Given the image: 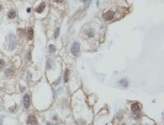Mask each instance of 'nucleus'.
<instances>
[{
	"label": "nucleus",
	"instance_id": "f257e3e1",
	"mask_svg": "<svg viewBox=\"0 0 164 125\" xmlns=\"http://www.w3.org/2000/svg\"><path fill=\"white\" fill-rule=\"evenodd\" d=\"M6 42H8V48L9 51H15L17 45H19V40H17V36L15 34H9L8 37H6Z\"/></svg>",
	"mask_w": 164,
	"mask_h": 125
},
{
	"label": "nucleus",
	"instance_id": "f03ea898",
	"mask_svg": "<svg viewBox=\"0 0 164 125\" xmlns=\"http://www.w3.org/2000/svg\"><path fill=\"white\" fill-rule=\"evenodd\" d=\"M142 112V104L139 102H132L131 103V113H132V116L137 115V114H141Z\"/></svg>",
	"mask_w": 164,
	"mask_h": 125
},
{
	"label": "nucleus",
	"instance_id": "7ed1b4c3",
	"mask_svg": "<svg viewBox=\"0 0 164 125\" xmlns=\"http://www.w3.org/2000/svg\"><path fill=\"white\" fill-rule=\"evenodd\" d=\"M70 53H72L73 57H78L80 55V43L79 42L74 41L72 43V46H70Z\"/></svg>",
	"mask_w": 164,
	"mask_h": 125
},
{
	"label": "nucleus",
	"instance_id": "20e7f679",
	"mask_svg": "<svg viewBox=\"0 0 164 125\" xmlns=\"http://www.w3.org/2000/svg\"><path fill=\"white\" fill-rule=\"evenodd\" d=\"M115 10H112V9H110V10H107V11H105L104 14H102V19L105 20L106 22H109V21H112V20L115 19Z\"/></svg>",
	"mask_w": 164,
	"mask_h": 125
},
{
	"label": "nucleus",
	"instance_id": "39448f33",
	"mask_svg": "<svg viewBox=\"0 0 164 125\" xmlns=\"http://www.w3.org/2000/svg\"><path fill=\"white\" fill-rule=\"evenodd\" d=\"M31 103H32V100H31V94L30 93H25L24 97H22V105L25 109H29L30 106H31Z\"/></svg>",
	"mask_w": 164,
	"mask_h": 125
},
{
	"label": "nucleus",
	"instance_id": "423d86ee",
	"mask_svg": "<svg viewBox=\"0 0 164 125\" xmlns=\"http://www.w3.org/2000/svg\"><path fill=\"white\" fill-rule=\"evenodd\" d=\"M26 124L27 125H39L38 119H37L36 114H30V115L27 116V119H26Z\"/></svg>",
	"mask_w": 164,
	"mask_h": 125
},
{
	"label": "nucleus",
	"instance_id": "0eeeda50",
	"mask_svg": "<svg viewBox=\"0 0 164 125\" xmlns=\"http://www.w3.org/2000/svg\"><path fill=\"white\" fill-rule=\"evenodd\" d=\"M95 35H96V32L93 27H87L84 30V37H87V39H93V37H95Z\"/></svg>",
	"mask_w": 164,
	"mask_h": 125
},
{
	"label": "nucleus",
	"instance_id": "6e6552de",
	"mask_svg": "<svg viewBox=\"0 0 164 125\" xmlns=\"http://www.w3.org/2000/svg\"><path fill=\"white\" fill-rule=\"evenodd\" d=\"M15 72H16V69L14 66H11V67H8L5 71H4V76L6 78H11L15 76Z\"/></svg>",
	"mask_w": 164,
	"mask_h": 125
},
{
	"label": "nucleus",
	"instance_id": "1a4fd4ad",
	"mask_svg": "<svg viewBox=\"0 0 164 125\" xmlns=\"http://www.w3.org/2000/svg\"><path fill=\"white\" fill-rule=\"evenodd\" d=\"M117 86L120 87V88H128V86H130V81H128L127 78H121V79L118 81Z\"/></svg>",
	"mask_w": 164,
	"mask_h": 125
},
{
	"label": "nucleus",
	"instance_id": "9d476101",
	"mask_svg": "<svg viewBox=\"0 0 164 125\" xmlns=\"http://www.w3.org/2000/svg\"><path fill=\"white\" fill-rule=\"evenodd\" d=\"M16 16H17V10H16V9L9 10V12H8V15H6V18H8L9 20L16 19Z\"/></svg>",
	"mask_w": 164,
	"mask_h": 125
},
{
	"label": "nucleus",
	"instance_id": "9b49d317",
	"mask_svg": "<svg viewBox=\"0 0 164 125\" xmlns=\"http://www.w3.org/2000/svg\"><path fill=\"white\" fill-rule=\"evenodd\" d=\"M35 37V35H33V29L32 27H29L27 31H26V39L29 40V41H32Z\"/></svg>",
	"mask_w": 164,
	"mask_h": 125
},
{
	"label": "nucleus",
	"instance_id": "f8f14e48",
	"mask_svg": "<svg viewBox=\"0 0 164 125\" xmlns=\"http://www.w3.org/2000/svg\"><path fill=\"white\" fill-rule=\"evenodd\" d=\"M45 9H46V3L42 1V3H39V5L36 8V12H37V14H42V12L45 11Z\"/></svg>",
	"mask_w": 164,
	"mask_h": 125
},
{
	"label": "nucleus",
	"instance_id": "ddd939ff",
	"mask_svg": "<svg viewBox=\"0 0 164 125\" xmlns=\"http://www.w3.org/2000/svg\"><path fill=\"white\" fill-rule=\"evenodd\" d=\"M69 73H70L69 68H66L64 72H63V83H64V84L68 83V81H69Z\"/></svg>",
	"mask_w": 164,
	"mask_h": 125
},
{
	"label": "nucleus",
	"instance_id": "4468645a",
	"mask_svg": "<svg viewBox=\"0 0 164 125\" xmlns=\"http://www.w3.org/2000/svg\"><path fill=\"white\" fill-rule=\"evenodd\" d=\"M124 115H125V112H124V110H118V112H117V114H116V116H115V120H117V121H121V120H122V118H124Z\"/></svg>",
	"mask_w": 164,
	"mask_h": 125
},
{
	"label": "nucleus",
	"instance_id": "2eb2a0df",
	"mask_svg": "<svg viewBox=\"0 0 164 125\" xmlns=\"http://www.w3.org/2000/svg\"><path fill=\"white\" fill-rule=\"evenodd\" d=\"M56 52H57V48H56V46L51 43V45L48 46V53H49V55H54Z\"/></svg>",
	"mask_w": 164,
	"mask_h": 125
},
{
	"label": "nucleus",
	"instance_id": "dca6fc26",
	"mask_svg": "<svg viewBox=\"0 0 164 125\" xmlns=\"http://www.w3.org/2000/svg\"><path fill=\"white\" fill-rule=\"evenodd\" d=\"M5 66H6V62H5L4 59L0 58V71H3V69L5 68Z\"/></svg>",
	"mask_w": 164,
	"mask_h": 125
},
{
	"label": "nucleus",
	"instance_id": "f3484780",
	"mask_svg": "<svg viewBox=\"0 0 164 125\" xmlns=\"http://www.w3.org/2000/svg\"><path fill=\"white\" fill-rule=\"evenodd\" d=\"M25 78H26V81H31V78H32V73H31V71H27V72H26Z\"/></svg>",
	"mask_w": 164,
	"mask_h": 125
},
{
	"label": "nucleus",
	"instance_id": "a211bd4d",
	"mask_svg": "<svg viewBox=\"0 0 164 125\" xmlns=\"http://www.w3.org/2000/svg\"><path fill=\"white\" fill-rule=\"evenodd\" d=\"M59 27H56V29H54V35H53V37H54V39H58V36H59Z\"/></svg>",
	"mask_w": 164,
	"mask_h": 125
},
{
	"label": "nucleus",
	"instance_id": "6ab92c4d",
	"mask_svg": "<svg viewBox=\"0 0 164 125\" xmlns=\"http://www.w3.org/2000/svg\"><path fill=\"white\" fill-rule=\"evenodd\" d=\"M17 31H19L20 36H26V30H25V29H19Z\"/></svg>",
	"mask_w": 164,
	"mask_h": 125
},
{
	"label": "nucleus",
	"instance_id": "aec40b11",
	"mask_svg": "<svg viewBox=\"0 0 164 125\" xmlns=\"http://www.w3.org/2000/svg\"><path fill=\"white\" fill-rule=\"evenodd\" d=\"M54 3H56V4H63L64 0H54Z\"/></svg>",
	"mask_w": 164,
	"mask_h": 125
},
{
	"label": "nucleus",
	"instance_id": "412c9836",
	"mask_svg": "<svg viewBox=\"0 0 164 125\" xmlns=\"http://www.w3.org/2000/svg\"><path fill=\"white\" fill-rule=\"evenodd\" d=\"M27 59H31V51H29V52H27Z\"/></svg>",
	"mask_w": 164,
	"mask_h": 125
},
{
	"label": "nucleus",
	"instance_id": "4be33fe9",
	"mask_svg": "<svg viewBox=\"0 0 164 125\" xmlns=\"http://www.w3.org/2000/svg\"><path fill=\"white\" fill-rule=\"evenodd\" d=\"M52 118H53V120H56V121L58 120V115H57V114H54V115L52 116Z\"/></svg>",
	"mask_w": 164,
	"mask_h": 125
},
{
	"label": "nucleus",
	"instance_id": "5701e85b",
	"mask_svg": "<svg viewBox=\"0 0 164 125\" xmlns=\"http://www.w3.org/2000/svg\"><path fill=\"white\" fill-rule=\"evenodd\" d=\"M46 125H56V124H54V123H52V121H47V123H46Z\"/></svg>",
	"mask_w": 164,
	"mask_h": 125
},
{
	"label": "nucleus",
	"instance_id": "b1692460",
	"mask_svg": "<svg viewBox=\"0 0 164 125\" xmlns=\"http://www.w3.org/2000/svg\"><path fill=\"white\" fill-rule=\"evenodd\" d=\"M1 11H3V5L0 4V12H1Z\"/></svg>",
	"mask_w": 164,
	"mask_h": 125
},
{
	"label": "nucleus",
	"instance_id": "393cba45",
	"mask_svg": "<svg viewBox=\"0 0 164 125\" xmlns=\"http://www.w3.org/2000/svg\"><path fill=\"white\" fill-rule=\"evenodd\" d=\"M121 125H126V123H121Z\"/></svg>",
	"mask_w": 164,
	"mask_h": 125
},
{
	"label": "nucleus",
	"instance_id": "a878e982",
	"mask_svg": "<svg viewBox=\"0 0 164 125\" xmlns=\"http://www.w3.org/2000/svg\"><path fill=\"white\" fill-rule=\"evenodd\" d=\"M89 1H90V3H91V1H93V0H89Z\"/></svg>",
	"mask_w": 164,
	"mask_h": 125
},
{
	"label": "nucleus",
	"instance_id": "bb28decb",
	"mask_svg": "<svg viewBox=\"0 0 164 125\" xmlns=\"http://www.w3.org/2000/svg\"><path fill=\"white\" fill-rule=\"evenodd\" d=\"M143 125H147V124H143Z\"/></svg>",
	"mask_w": 164,
	"mask_h": 125
},
{
	"label": "nucleus",
	"instance_id": "cd10ccee",
	"mask_svg": "<svg viewBox=\"0 0 164 125\" xmlns=\"http://www.w3.org/2000/svg\"><path fill=\"white\" fill-rule=\"evenodd\" d=\"M0 108H1V105H0Z\"/></svg>",
	"mask_w": 164,
	"mask_h": 125
},
{
	"label": "nucleus",
	"instance_id": "c85d7f7f",
	"mask_svg": "<svg viewBox=\"0 0 164 125\" xmlns=\"http://www.w3.org/2000/svg\"><path fill=\"white\" fill-rule=\"evenodd\" d=\"M0 90H1V89H0Z\"/></svg>",
	"mask_w": 164,
	"mask_h": 125
}]
</instances>
